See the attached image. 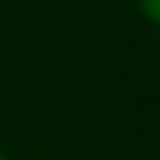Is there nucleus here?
Here are the masks:
<instances>
[{
    "instance_id": "obj_2",
    "label": "nucleus",
    "mask_w": 160,
    "mask_h": 160,
    "mask_svg": "<svg viewBox=\"0 0 160 160\" xmlns=\"http://www.w3.org/2000/svg\"><path fill=\"white\" fill-rule=\"evenodd\" d=\"M0 160H10V157H7V154H3V150H0Z\"/></svg>"
},
{
    "instance_id": "obj_1",
    "label": "nucleus",
    "mask_w": 160,
    "mask_h": 160,
    "mask_svg": "<svg viewBox=\"0 0 160 160\" xmlns=\"http://www.w3.org/2000/svg\"><path fill=\"white\" fill-rule=\"evenodd\" d=\"M134 3H137V10H141V17L160 33V0H134Z\"/></svg>"
}]
</instances>
